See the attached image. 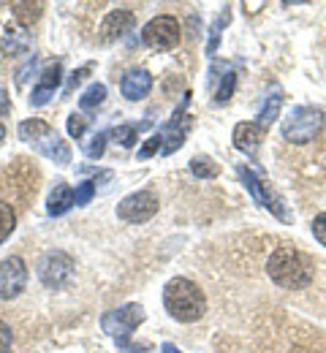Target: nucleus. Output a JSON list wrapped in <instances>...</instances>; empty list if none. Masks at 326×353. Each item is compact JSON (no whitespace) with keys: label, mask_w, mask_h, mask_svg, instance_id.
Segmentation results:
<instances>
[{"label":"nucleus","mask_w":326,"mask_h":353,"mask_svg":"<svg viewBox=\"0 0 326 353\" xmlns=\"http://www.w3.org/2000/svg\"><path fill=\"white\" fill-rule=\"evenodd\" d=\"M106 141H109V131L93 133L90 144H85V155H88L90 161H98V158L103 155V150H106Z\"/></svg>","instance_id":"a878e982"},{"label":"nucleus","mask_w":326,"mask_h":353,"mask_svg":"<svg viewBox=\"0 0 326 353\" xmlns=\"http://www.w3.org/2000/svg\"><path fill=\"white\" fill-rule=\"evenodd\" d=\"M88 120L90 117H85V114H68V123H65V128H68V136L71 139H82L85 131H88Z\"/></svg>","instance_id":"bb28decb"},{"label":"nucleus","mask_w":326,"mask_h":353,"mask_svg":"<svg viewBox=\"0 0 326 353\" xmlns=\"http://www.w3.org/2000/svg\"><path fill=\"white\" fill-rule=\"evenodd\" d=\"M190 174L198 176V179H215V176L221 174V166L212 158L196 155V158H190Z\"/></svg>","instance_id":"4be33fe9"},{"label":"nucleus","mask_w":326,"mask_h":353,"mask_svg":"<svg viewBox=\"0 0 326 353\" xmlns=\"http://www.w3.org/2000/svg\"><path fill=\"white\" fill-rule=\"evenodd\" d=\"M74 196H77V207H88L95 196V182L93 179L79 182V185H77V190H74Z\"/></svg>","instance_id":"cd10ccee"},{"label":"nucleus","mask_w":326,"mask_h":353,"mask_svg":"<svg viewBox=\"0 0 326 353\" xmlns=\"http://www.w3.org/2000/svg\"><path fill=\"white\" fill-rule=\"evenodd\" d=\"M187 106H190V92H185V95L180 98V103H177V109L172 112L169 123L158 128V131L163 133V147H161L163 155H174V152L185 144V128H183V120H185V117H183V114L187 112Z\"/></svg>","instance_id":"f8f14e48"},{"label":"nucleus","mask_w":326,"mask_h":353,"mask_svg":"<svg viewBox=\"0 0 326 353\" xmlns=\"http://www.w3.org/2000/svg\"><path fill=\"white\" fill-rule=\"evenodd\" d=\"M280 106H283V90L275 88L267 98H264V103H261V109H258V120H256V125L269 128V125L280 117Z\"/></svg>","instance_id":"a211bd4d"},{"label":"nucleus","mask_w":326,"mask_h":353,"mask_svg":"<svg viewBox=\"0 0 326 353\" xmlns=\"http://www.w3.org/2000/svg\"><path fill=\"white\" fill-rule=\"evenodd\" d=\"M17 133H19V139L28 141L39 155L54 161L57 166H68V163H71V147H68V144L60 139V133L54 131L49 123H44V120H39V117L22 120Z\"/></svg>","instance_id":"7ed1b4c3"},{"label":"nucleus","mask_w":326,"mask_h":353,"mask_svg":"<svg viewBox=\"0 0 326 353\" xmlns=\"http://www.w3.org/2000/svg\"><path fill=\"white\" fill-rule=\"evenodd\" d=\"M144 318H147V315H144V307L136 305V302H128V305H123V307L103 312V315H101V329H103V334H109V337L117 343V348L123 351V348L128 345V340L134 337V332L141 326Z\"/></svg>","instance_id":"20e7f679"},{"label":"nucleus","mask_w":326,"mask_h":353,"mask_svg":"<svg viewBox=\"0 0 326 353\" xmlns=\"http://www.w3.org/2000/svg\"><path fill=\"white\" fill-rule=\"evenodd\" d=\"M28 285V264L19 256H8L0 261V302L17 299Z\"/></svg>","instance_id":"9d476101"},{"label":"nucleus","mask_w":326,"mask_h":353,"mask_svg":"<svg viewBox=\"0 0 326 353\" xmlns=\"http://www.w3.org/2000/svg\"><path fill=\"white\" fill-rule=\"evenodd\" d=\"M3 139H6V125H0V144H3Z\"/></svg>","instance_id":"c9c22d12"},{"label":"nucleus","mask_w":326,"mask_h":353,"mask_svg":"<svg viewBox=\"0 0 326 353\" xmlns=\"http://www.w3.org/2000/svg\"><path fill=\"white\" fill-rule=\"evenodd\" d=\"M11 8L22 28H33V22H39V17L44 14V3H33V0H19Z\"/></svg>","instance_id":"6ab92c4d"},{"label":"nucleus","mask_w":326,"mask_h":353,"mask_svg":"<svg viewBox=\"0 0 326 353\" xmlns=\"http://www.w3.org/2000/svg\"><path fill=\"white\" fill-rule=\"evenodd\" d=\"M71 207H77V196H74V188H71V185H65V182L54 185V190L49 193V199H47L49 218H60V215H65Z\"/></svg>","instance_id":"f3484780"},{"label":"nucleus","mask_w":326,"mask_h":353,"mask_svg":"<svg viewBox=\"0 0 326 353\" xmlns=\"http://www.w3.org/2000/svg\"><path fill=\"white\" fill-rule=\"evenodd\" d=\"M207 88L212 90V101L218 106L229 103L234 90H236V71H234L226 60H212L210 77H207Z\"/></svg>","instance_id":"9b49d317"},{"label":"nucleus","mask_w":326,"mask_h":353,"mask_svg":"<svg viewBox=\"0 0 326 353\" xmlns=\"http://www.w3.org/2000/svg\"><path fill=\"white\" fill-rule=\"evenodd\" d=\"M163 353H183L177 345H172V343H163Z\"/></svg>","instance_id":"f704fd0d"},{"label":"nucleus","mask_w":326,"mask_h":353,"mask_svg":"<svg viewBox=\"0 0 326 353\" xmlns=\"http://www.w3.org/2000/svg\"><path fill=\"white\" fill-rule=\"evenodd\" d=\"M11 343H14V334H11V326L6 321H0V353L11 351Z\"/></svg>","instance_id":"7c9ffc66"},{"label":"nucleus","mask_w":326,"mask_h":353,"mask_svg":"<svg viewBox=\"0 0 326 353\" xmlns=\"http://www.w3.org/2000/svg\"><path fill=\"white\" fill-rule=\"evenodd\" d=\"M161 147H163V133L155 131V133H152V136H150V139H147V141H144V144L139 147L136 158H139V161H150L152 155H158V152H161Z\"/></svg>","instance_id":"393cba45"},{"label":"nucleus","mask_w":326,"mask_h":353,"mask_svg":"<svg viewBox=\"0 0 326 353\" xmlns=\"http://www.w3.org/2000/svg\"><path fill=\"white\" fill-rule=\"evenodd\" d=\"M8 112H11V98L6 90H0V117H6Z\"/></svg>","instance_id":"2f4dec72"},{"label":"nucleus","mask_w":326,"mask_h":353,"mask_svg":"<svg viewBox=\"0 0 326 353\" xmlns=\"http://www.w3.org/2000/svg\"><path fill=\"white\" fill-rule=\"evenodd\" d=\"M321 125H324V114L318 109H313V106H294L283 117L280 133L291 144H307V141H313L318 136Z\"/></svg>","instance_id":"39448f33"},{"label":"nucleus","mask_w":326,"mask_h":353,"mask_svg":"<svg viewBox=\"0 0 326 353\" xmlns=\"http://www.w3.org/2000/svg\"><path fill=\"white\" fill-rule=\"evenodd\" d=\"M90 71H93V65H82V68H77V71H74V74L68 77V82H65V88H63L65 98H68V95H71L74 90L79 88V85H82V82H85L88 77H90Z\"/></svg>","instance_id":"c85d7f7f"},{"label":"nucleus","mask_w":326,"mask_h":353,"mask_svg":"<svg viewBox=\"0 0 326 353\" xmlns=\"http://www.w3.org/2000/svg\"><path fill=\"white\" fill-rule=\"evenodd\" d=\"M232 22V11L229 8H223L221 11V17L212 22V28H210V41H207V54L212 57L215 52H218V44H221V36H223V28Z\"/></svg>","instance_id":"5701e85b"},{"label":"nucleus","mask_w":326,"mask_h":353,"mask_svg":"<svg viewBox=\"0 0 326 353\" xmlns=\"http://www.w3.org/2000/svg\"><path fill=\"white\" fill-rule=\"evenodd\" d=\"M60 82H63V63H60V60H54V63H49L47 68L41 71L39 82L33 85V92H30V106H33V109L47 106L49 101H52V95H54L57 88H60Z\"/></svg>","instance_id":"ddd939ff"},{"label":"nucleus","mask_w":326,"mask_h":353,"mask_svg":"<svg viewBox=\"0 0 326 353\" xmlns=\"http://www.w3.org/2000/svg\"><path fill=\"white\" fill-rule=\"evenodd\" d=\"M163 307L177 323H196L207 312V296L190 277H172L163 285Z\"/></svg>","instance_id":"f03ea898"},{"label":"nucleus","mask_w":326,"mask_h":353,"mask_svg":"<svg viewBox=\"0 0 326 353\" xmlns=\"http://www.w3.org/2000/svg\"><path fill=\"white\" fill-rule=\"evenodd\" d=\"M310 228H313V236H316V242L326 248V212L316 215V221H313V225H310Z\"/></svg>","instance_id":"c756f323"},{"label":"nucleus","mask_w":326,"mask_h":353,"mask_svg":"<svg viewBox=\"0 0 326 353\" xmlns=\"http://www.w3.org/2000/svg\"><path fill=\"white\" fill-rule=\"evenodd\" d=\"M150 348H152L150 343H141V345H139V343H128L123 351H125V353H147Z\"/></svg>","instance_id":"473e14b6"},{"label":"nucleus","mask_w":326,"mask_h":353,"mask_svg":"<svg viewBox=\"0 0 326 353\" xmlns=\"http://www.w3.org/2000/svg\"><path fill=\"white\" fill-rule=\"evenodd\" d=\"M152 90V74L147 68H131L128 74H123L120 79V92L128 98V101H141L147 98Z\"/></svg>","instance_id":"dca6fc26"},{"label":"nucleus","mask_w":326,"mask_h":353,"mask_svg":"<svg viewBox=\"0 0 326 353\" xmlns=\"http://www.w3.org/2000/svg\"><path fill=\"white\" fill-rule=\"evenodd\" d=\"M183 39V30H180V22L177 17L172 14H158L152 17L144 28H141V44L147 49H155V52H169L180 44Z\"/></svg>","instance_id":"0eeeda50"},{"label":"nucleus","mask_w":326,"mask_h":353,"mask_svg":"<svg viewBox=\"0 0 326 353\" xmlns=\"http://www.w3.org/2000/svg\"><path fill=\"white\" fill-rule=\"evenodd\" d=\"M144 128H150V125H147V123H120L117 128H112V131H109V136H112L120 147H125V150H128V147H134V144H136V139H139V133L144 131Z\"/></svg>","instance_id":"aec40b11"},{"label":"nucleus","mask_w":326,"mask_h":353,"mask_svg":"<svg viewBox=\"0 0 326 353\" xmlns=\"http://www.w3.org/2000/svg\"><path fill=\"white\" fill-rule=\"evenodd\" d=\"M103 101H106V85L93 82L90 88L79 95V109L82 112H98V106H103Z\"/></svg>","instance_id":"412c9836"},{"label":"nucleus","mask_w":326,"mask_h":353,"mask_svg":"<svg viewBox=\"0 0 326 353\" xmlns=\"http://www.w3.org/2000/svg\"><path fill=\"white\" fill-rule=\"evenodd\" d=\"M267 274L272 277V283L288 291H299L307 288L316 277V264L310 261V256H305L296 248H278L269 261H267Z\"/></svg>","instance_id":"f257e3e1"},{"label":"nucleus","mask_w":326,"mask_h":353,"mask_svg":"<svg viewBox=\"0 0 326 353\" xmlns=\"http://www.w3.org/2000/svg\"><path fill=\"white\" fill-rule=\"evenodd\" d=\"M158 207H161V201H158V196H155L152 190H147V188H144V190H134V193H128V196L117 204V218L123 223L141 225V223L155 218Z\"/></svg>","instance_id":"6e6552de"},{"label":"nucleus","mask_w":326,"mask_h":353,"mask_svg":"<svg viewBox=\"0 0 326 353\" xmlns=\"http://www.w3.org/2000/svg\"><path fill=\"white\" fill-rule=\"evenodd\" d=\"M14 228H17V212H14V207L8 201H0V245L14 234Z\"/></svg>","instance_id":"b1692460"},{"label":"nucleus","mask_w":326,"mask_h":353,"mask_svg":"<svg viewBox=\"0 0 326 353\" xmlns=\"http://www.w3.org/2000/svg\"><path fill=\"white\" fill-rule=\"evenodd\" d=\"M134 28H136L134 11H128V8H114V11H109V14L103 17L98 36H101L103 44H112V41H120L123 36H128Z\"/></svg>","instance_id":"4468645a"},{"label":"nucleus","mask_w":326,"mask_h":353,"mask_svg":"<svg viewBox=\"0 0 326 353\" xmlns=\"http://www.w3.org/2000/svg\"><path fill=\"white\" fill-rule=\"evenodd\" d=\"M234 147L247 155L250 161L258 158V150H261V141H264V128L256 125V123H236L234 125Z\"/></svg>","instance_id":"2eb2a0df"},{"label":"nucleus","mask_w":326,"mask_h":353,"mask_svg":"<svg viewBox=\"0 0 326 353\" xmlns=\"http://www.w3.org/2000/svg\"><path fill=\"white\" fill-rule=\"evenodd\" d=\"M39 280L47 285V288H63L68 280H71V274H74V259L65 253V250H49L41 256V261H39Z\"/></svg>","instance_id":"1a4fd4ad"},{"label":"nucleus","mask_w":326,"mask_h":353,"mask_svg":"<svg viewBox=\"0 0 326 353\" xmlns=\"http://www.w3.org/2000/svg\"><path fill=\"white\" fill-rule=\"evenodd\" d=\"M236 174H239L242 185H245V190L250 193V199H253L256 204H261L267 212H272V215L280 218V221H291L283 196H278V193L272 190V185L264 179L261 172H256V169H250V166H239Z\"/></svg>","instance_id":"423d86ee"},{"label":"nucleus","mask_w":326,"mask_h":353,"mask_svg":"<svg viewBox=\"0 0 326 353\" xmlns=\"http://www.w3.org/2000/svg\"><path fill=\"white\" fill-rule=\"evenodd\" d=\"M33 65H36V57H30V60H28V65H22V68H19V74H17V82H19V85L28 79V74H30V68H33Z\"/></svg>","instance_id":"72a5a7b5"}]
</instances>
